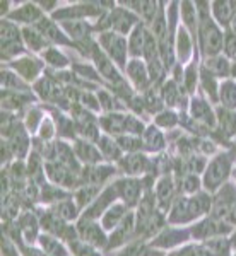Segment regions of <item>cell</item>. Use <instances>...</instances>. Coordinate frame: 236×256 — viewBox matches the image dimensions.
Listing matches in <instances>:
<instances>
[{
    "label": "cell",
    "mask_w": 236,
    "mask_h": 256,
    "mask_svg": "<svg viewBox=\"0 0 236 256\" xmlns=\"http://www.w3.org/2000/svg\"><path fill=\"white\" fill-rule=\"evenodd\" d=\"M55 125H57V123L53 122L52 118L45 116V118H43V122H41V125H40V130H38L40 138H41V140H45V142H48V140H52V138H53V135L57 134Z\"/></svg>",
    "instance_id": "45"
},
{
    "label": "cell",
    "mask_w": 236,
    "mask_h": 256,
    "mask_svg": "<svg viewBox=\"0 0 236 256\" xmlns=\"http://www.w3.org/2000/svg\"><path fill=\"white\" fill-rule=\"evenodd\" d=\"M200 183L197 174H185L183 180H181V186H183V192L188 193V195H195L200 190Z\"/></svg>",
    "instance_id": "46"
},
{
    "label": "cell",
    "mask_w": 236,
    "mask_h": 256,
    "mask_svg": "<svg viewBox=\"0 0 236 256\" xmlns=\"http://www.w3.org/2000/svg\"><path fill=\"white\" fill-rule=\"evenodd\" d=\"M231 176H233V180H234V184H236V168L233 169V172H231Z\"/></svg>",
    "instance_id": "56"
},
{
    "label": "cell",
    "mask_w": 236,
    "mask_h": 256,
    "mask_svg": "<svg viewBox=\"0 0 236 256\" xmlns=\"http://www.w3.org/2000/svg\"><path fill=\"white\" fill-rule=\"evenodd\" d=\"M43 118H45V114L40 108H30V111H28V114H26V122H24L26 123V130L31 132V134L38 132Z\"/></svg>",
    "instance_id": "44"
},
{
    "label": "cell",
    "mask_w": 236,
    "mask_h": 256,
    "mask_svg": "<svg viewBox=\"0 0 236 256\" xmlns=\"http://www.w3.org/2000/svg\"><path fill=\"white\" fill-rule=\"evenodd\" d=\"M229 246H231V251H234V253H236V230H233V232H231Z\"/></svg>",
    "instance_id": "54"
},
{
    "label": "cell",
    "mask_w": 236,
    "mask_h": 256,
    "mask_svg": "<svg viewBox=\"0 0 236 256\" xmlns=\"http://www.w3.org/2000/svg\"><path fill=\"white\" fill-rule=\"evenodd\" d=\"M120 256H146V248L142 242H134V244L125 248V251Z\"/></svg>",
    "instance_id": "50"
},
{
    "label": "cell",
    "mask_w": 236,
    "mask_h": 256,
    "mask_svg": "<svg viewBox=\"0 0 236 256\" xmlns=\"http://www.w3.org/2000/svg\"><path fill=\"white\" fill-rule=\"evenodd\" d=\"M181 18H183L185 30L192 34V38H195L198 32V14H197L195 4H192V2L181 4Z\"/></svg>",
    "instance_id": "29"
},
{
    "label": "cell",
    "mask_w": 236,
    "mask_h": 256,
    "mask_svg": "<svg viewBox=\"0 0 236 256\" xmlns=\"http://www.w3.org/2000/svg\"><path fill=\"white\" fill-rule=\"evenodd\" d=\"M99 195V188L94 186V184H88V186H82L77 190L76 193V204L79 208H84V207H89L96 196Z\"/></svg>",
    "instance_id": "41"
},
{
    "label": "cell",
    "mask_w": 236,
    "mask_h": 256,
    "mask_svg": "<svg viewBox=\"0 0 236 256\" xmlns=\"http://www.w3.org/2000/svg\"><path fill=\"white\" fill-rule=\"evenodd\" d=\"M231 230V226L226 220H219L216 217H207L204 220H200L197 226L192 227V236L197 239H212V238H221Z\"/></svg>",
    "instance_id": "9"
},
{
    "label": "cell",
    "mask_w": 236,
    "mask_h": 256,
    "mask_svg": "<svg viewBox=\"0 0 236 256\" xmlns=\"http://www.w3.org/2000/svg\"><path fill=\"white\" fill-rule=\"evenodd\" d=\"M139 19L135 14H132L130 10L125 9H113L110 10V26L111 31H115L117 34H130L135 28L139 26Z\"/></svg>",
    "instance_id": "11"
},
{
    "label": "cell",
    "mask_w": 236,
    "mask_h": 256,
    "mask_svg": "<svg viewBox=\"0 0 236 256\" xmlns=\"http://www.w3.org/2000/svg\"><path fill=\"white\" fill-rule=\"evenodd\" d=\"M115 196H118V192H117V186L113 184V186L106 188L103 193H99V195L96 196V200H94L93 204L84 210V218H91V220H94V218H98L99 216H103V214H105L106 210L113 205Z\"/></svg>",
    "instance_id": "12"
},
{
    "label": "cell",
    "mask_w": 236,
    "mask_h": 256,
    "mask_svg": "<svg viewBox=\"0 0 236 256\" xmlns=\"http://www.w3.org/2000/svg\"><path fill=\"white\" fill-rule=\"evenodd\" d=\"M99 125L103 126V130L110 135H122L123 132H127V114H120V113H110L103 114L99 118Z\"/></svg>",
    "instance_id": "18"
},
{
    "label": "cell",
    "mask_w": 236,
    "mask_h": 256,
    "mask_svg": "<svg viewBox=\"0 0 236 256\" xmlns=\"http://www.w3.org/2000/svg\"><path fill=\"white\" fill-rule=\"evenodd\" d=\"M234 256H236V253H234Z\"/></svg>",
    "instance_id": "57"
},
{
    "label": "cell",
    "mask_w": 236,
    "mask_h": 256,
    "mask_svg": "<svg viewBox=\"0 0 236 256\" xmlns=\"http://www.w3.org/2000/svg\"><path fill=\"white\" fill-rule=\"evenodd\" d=\"M163 96H164V99H166V102H168L169 106L175 104L176 98L180 96V92H178V89H176L175 80L166 82V86H164V89H163Z\"/></svg>",
    "instance_id": "49"
},
{
    "label": "cell",
    "mask_w": 236,
    "mask_h": 256,
    "mask_svg": "<svg viewBox=\"0 0 236 256\" xmlns=\"http://www.w3.org/2000/svg\"><path fill=\"white\" fill-rule=\"evenodd\" d=\"M98 148H99V152H101L103 158H106L110 160H118L122 158V148H120L118 142L110 137H99Z\"/></svg>",
    "instance_id": "35"
},
{
    "label": "cell",
    "mask_w": 236,
    "mask_h": 256,
    "mask_svg": "<svg viewBox=\"0 0 236 256\" xmlns=\"http://www.w3.org/2000/svg\"><path fill=\"white\" fill-rule=\"evenodd\" d=\"M185 86H187L188 90H193L197 86V70L193 65L187 70V74H185Z\"/></svg>",
    "instance_id": "51"
},
{
    "label": "cell",
    "mask_w": 236,
    "mask_h": 256,
    "mask_svg": "<svg viewBox=\"0 0 236 256\" xmlns=\"http://www.w3.org/2000/svg\"><path fill=\"white\" fill-rule=\"evenodd\" d=\"M40 248L45 251L48 256H69L67 248L64 246V242L59 238L52 236V234H41L38 238Z\"/></svg>",
    "instance_id": "28"
},
{
    "label": "cell",
    "mask_w": 236,
    "mask_h": 256,
    "mask_svg": "<svg viewBox=\"0 0 236 256\" xmlns=\"http://www.w3.org/2000/svg\"><path fill=\"white\" fill-rule=\"evenodd\" d=\"M229 31L233 32V34H236V12H234L233 19H231V22H229Z\"/></svg>",
    "instance_id": "55"
},
{
    "label": "cell",
    "mask_w": 236,
    "mask_h": 256,
    "mask_svg": "<svg viewBox=\"0 0 236 256\" xmlns=\"http://www.w3.org/2000/svg\"><path fill=\"white\" fill-rule=\"evenodd\" d=\"M222 52H224L226 58L236 60V34L231 31L224 32V41H222Z\"/></svg>",
    "instance_id": "47"
},
{
    "label": "cell",
    "mask_w": 236,
    "mask_h": 256,
    "mask_svg": "<svg viewBox=\"0 0 236 256\" xmlns=\"http://www.w3.org/2000/svg\"><path fill=\"white\" fill-rule=\"evenodd\" d=\"M200 79H202V88H204L207 96H210L214 102L219 101V88H217V82H216V77L210 76L207 70L202 67L200 70Z\"/></svg>",
    "instance_id": "42"
},
{
    "label": "cell",
    "mask_w": 236,
    "mask_h": 256,
    "mask_svg": "<svg viewBox=\"0 0 236 256\" xmlns=\"http://www.w3.org/2000/svg\"><path fill=\"white\" fill-rule=\"evenodd\" d=\"M146 38H147V30L144 28V24H139V26L130 32V38H128V55H130L132 58H140V56H144Z\"/></svg>",
    "instance_id": "23"
},
{
    "label": "cell",
    "mask_w": 236,
    "mask_h": 256,
    "mask_svg": "<svg viewBox=\"0 0 236 256\" xmlns=\"http://www.w3.org/2000/svg\"><path fill=\"white\" fill-rule=\"evenodd\" d=\"M23 40H24L26 48L31 50V52H35V53H43L45 50L52 46V44L45 40V36L41 34V32L36 30L35 26L24 28V30H23Z\"/></svg>",
    "instance_id": "24"
},
{
    "label": "cell",
    "mask_w": 236,
    "mask_h": 256,
    "mask_svg": "<svg viewBox=\"0 0 236 256\" xmlns=\"http://www.w3.org/2000/svg\"><path fill=\"white\" fill-rule=\"evenodd\" d=\"M60 26L65 34L74 41L89 40L91 31L94 30V28L86 22V20H65V22H60Z\"/></svg>",
    "instance_id": "21"
},
{
    "label": "cell",
    "mask_w": 236,
    "mask_h": 256,
    "mask_svg": "<svg viewBox=\"0 0 236 256\" xmlns=\"http://www.w3.org/2000/svg\"><path fill=\"white\" fill-rule=\"evenodd\" d=\"M35 90L40 94L43 99H47V101H55V99H59L60 96V89L59 86H57V82L52 79V77H40L38 82L35 84Z\"/></svg>",
    "instance_id": "30"
},
{
    "label": "cell",
    "mask_w": 236,
    "mask_h": 256,
    "mask_svg": "<svg viewBox=\"0 0 236 256\" xmlns=\"http://www.w3.org/2000/svg\"><path fill=\"white\" fill-rule=\"evenodd\" d=\"M35 28L45 36V40L52 46L53 44H72V41L69 40V36L65 34L64 30H59V24H55V20L47 18V16L38 24H35Z\"/></svg>",
    "instance_id": "13"
},
{
    "label": "cell",
    "mask_w": 236,
    "mask_h": 256,
    "mask_svg": "<svg viewBox=\"0 0 236 256\" xmlns=\"http://www.w3.org/2000/svg\"><path fill=\"white\" fill-rule=\"evenodd\" d=\"M192 44H193L192 34L185 30V26H181L176 32V55L181 64H185L192 56Z\"/></svg>",
    "instance_id": "27"
},
{
    "label": "cell",
    "mask_w": 236,
    "mask_h": 256,
    "mask_svg": "<svg viewBox=\"0 0 236 256\" xmlns=\"http://www.w3.org/2000/svg\"><path fill=\"white\" fill-rule=\"evenodd\" d=\"M212 210V200L207 193H195L190 196L178 198L169 210V222L171 224H187L195 218L205 216Z\"/></svg>",
    "instance_id": "2"
},
{
    "label": "cell",
    "mask_w": 236,
    "mask_h": 256,
    "mask_svg": "<svg viewBox=\"0 0 236 256\" xmlns=\"http://www.w3.org/2000/svg\"><path fill=\"white\" fill-rule=\"evenodd\" d=\"M41 56H43V62H45V64L50 65V67H53V68L64 70V68L69 65V58L64 55V53L60 52L59 48H55V46L47 48L43 53H41Z\"/></svg>",
    "instance_id": "37"
},
{
    "label": "cell",
    "mask_w": 236,
    "mask_h": 256,
    "mask_svg": "<svg viewBox=\"0 0 236 256\" xmlns=\"http://www.w3.org/2000/svg\"><path fill=\"white\" fill-rule=\"evenodd\" d=\"M233 172V160L229 154H217L216 158L210 160L204 169V176H202V184H204L205 192L214 193L221 186H224L227 178Z\"/></svg>",
    "instance_id": "3"
},
{
    "label": "cell",
    "mask_w": 236,
    "mask_h": 256,
    "mask_svg": "<svg viewBox=\"0 0 236 256\" xmlns=\"http://www.w3.org/2000/svg\"><path fill=\"white\" fill-rule=\"evenodd\" d=\"M79 208L76 202L72 200H60L57 202V205L52 208V212H55L60 218H64L65 222H72L76 220L79 216Z\"/></svg>",
    "instance_id": "36"
},
{
    "label": "cell",
    "mask_w": 236,
    "mask_h": 256,
    "mask_svg": "<svg viewBox=\"0 0 236 256\" xmlns=\"http://www.w3.org/2000/svg\"><path fill=\"white\" fill-rule=\"evenodd\" d=\"M106 230L103 227L96 224V220L91 218H81V222L77 224V236L82 242L93 246V248H105L108 239H106Z\"/></svg>",
    "instance_id": "7"
},
{
    "label": "cell",
    "mask_w": 236,
    "mask_h": 256,
    "mask_svg": "<svg viewBox=\"0 0 236 256\" xmlns=\"http://www.w3.org/2000/svg\"><path fill=\"white\" fill-rule=\"evenodd\" d=\"M197 14H198V41H200V50L205 56H216L222 50V41H224V32L216 24V20L210 18L207 2H197Z\"/></svg>",
    "instance_id": "1"
},
{
    "label": "cell",
    "mask_w": 236,
    "mask_h": 256,
    "mask_svg": "<svg viewBox=\"0 0 236 256\" xmlns=\"http://www.w3.org/2000/svg\"><path fill=\"white\" fill-rule=\"evenodd\" d=\"M210 9H212V16L216 19L217 26L229 28V22L236 12V2H229V0L212 2L210 4Z\"/></svg>",
    "instance_id": "20"
},
{
    "label": "cell",
    "mask_w": 236,
    "mask_h": 256,
    "mask_svg": "<svg viewBox=\"0 0 236 256\" xmlns=\"http://www.w3.org/2000/svg\"><path fill=\"white\" fill-rule=\"evenodd\" d=\"M204 68L210 76L214 77H229L231 76V65L229 60L224 55H216V56H209L204 64Z\"/></svg>",
    "instance_id": "26"
},
{
    "label": "cell",
    "mask_w": 236,
    "mask_h": 256,
    "mask_svg": "<svg viewBox=\"0 0 236 256\" xmlns=\"http://www.w3.org/2000/svg\"><path fill=\"white\" fill-rule=\"evenodd\" d=\"M125 72L130 79L132 84L137 89H146L149 84H151V77H149V70H147V64L142 62L140 58H132L127 64Z\"/></svg>",
    "instance_id": "15"
},
{
    "label": "cell",
    "mask_w": 236,
    "mask_h": 256,
    "mask_svg": "<svg viewBox=\"0 0 236 256\" xmlns=\"http://www.w3.org/2000/svg\"><path fill=\"white\" fill-rule=\"evenodd\" d=\"M118 146L122 150H127L130 152V154H135V150H139V148H142V140L139 137H135V135H120L117 138Z\"/></svg>",
    "instance_id": "43"
},
{
    "label": "cell",
    "mask_w": 236,
    "mask_h": 256,
    "mask_svg": "<svg viewBox=\"0 0 236 256\" xmlns=\"http://www.w3.org/2000/svg\"><path fill=\"white\" fill-rule=\"evenodd\" d=\"M74 152H76V156L82 160V162L93 164V166L99 164V162H101V159H103L99 148L94 147L93 144H89L88 140H77L76 147H74Z\"/></svg>",
    "instance_id": "22"
},
{
    "label": "cell",
    "mask_w": 236,
    "mask_h": 256,
    "mask_svg": "<svg viewBox=\"0 0 236 256\" xmlns=\"http://www.w3.org/2000/svg\"><path fill=\"white\" fill-rule=\"evenodd\" d=\"M144 138H142V147H146L147 150L151 152H159L164 148V135L161 134L157 128L149 126L146 132H144Z\"/></svg>",
    "instance_id": "34"
},
{
    "label": "cell",
    "mask_w": 236,
    "mask_h": 256,
    "mask_svg": "<svg viewBox=\"0 0 236 256\" xmlns=\"http://www.w3.org/2000/svg\"><path fill=\"white\" fill-rule=\"evenodd\" d=\"M2 256H19L14 242H11L7 238H2Z\"/></svg>",
    "instance_id": "52"
},
{
    "label": "cell",
    "mask_w": 236,
    "mask_h": 256,
    "mask_svg": "<svg viewBox=\"0 0 236 256\" xmlns=\"http://www.w3.org/2000/svg\"><path fill=\"white\" fill-rule=\"evenodd\" d=\"M127 205L125 204H113L111 207L103 214L101 217V227L105 230H113L120 222L123 220V217L127 216Z\"/></svg>",
    "instance_id": "25"
},
{
    "label": "cell",
    "mask_w": 236,
    "mask_h": 256,
    "mask_svg": "<svg viewBox=\"0 0 236 256\" xmlns=\"http://www.w3.org/2000/svg\"><path fill=\"white\" fill-rule=\"evenodd\" d=\"M217 122L221 130L224 132L226 137H231V135H236V111L233 110H219L217 111Z\"/></svg>",
    "instance_id": "39"
},
{
    "label": "cell",
    "mask_w": 236,
    "mask_h": 256,
    "mask_svg": "<svg viewBox=\"0 0 236 256\" xmlns=\"http://www.w3.org/2000/svg\"><path fill=\"white\" fill-rule=\"evenodd\" d=\"M2 89L9 90V92H23L28 89L26 80H23L14 70L2 68Z\"/></svg>",
    "instance_id": "32"
},
{
    "label": "cell",
    "mask_w": 236,
    "mask_h": 256,
    "mask_svg": "<svg viewBox=\"0 0 236 256\" xmlns=\"http://www.w3.org/2000/svg\"><path fill=\"white\" fill-rule=\"evenodd\" d=\"M147 159L144 158V156H140V154H130L128 158L123 159V162H122V166H123V171L128 172V174H132V176H135V174H140V172H144L147 169Z\"/></svg>",
    "instance_id": "38"
},
{
    "label": "cell",
    "mask_w": 236,
    "mask_h": 256,
    "mask_svg": "<svg viewBox=\"0 0 236 256\" xmlns=\"http://www.w3.org/2000/svg\"><path fill=\"white\" fill-rule=\"evenodd\" d=\"M98 44L103 48V52L110 56V60L118 67H127V55H128V43L125 36L117 34L115 31H105L99 34Z\"/></svg>",
    "instance_id": "5"
},
{
    "label": "cell",
    "mask_w": 236,
    "mask_h": 256,
    "mask_svg": "<svg viewBox=\"0 0 236 256\" xmlns=\"http://www.w3.org/2000/svg\"><path fill=\"white\" fill-rule=\"evenodd\" d=\"M43 18H45V12L38 6V2H23L16 9H12L9 12V16L4 19L11 20L14 24H23L26 28H31L35 24H38Z\"/></svg>",
    "instance_id": "6"
},
{
    "label": "cell",
    "mask_w": 236,
    "mask_h": 256,
    "mask_svg": "<svg viewBox=\"0 0 236 256\" xmlns=\"http://www.w3.org/2000/svg\"><path fill=\"white\" fill-rule=\"evenodd\" d=\"M190 106H192V118L195 120V122L204 123L207 126H214L217 123V116L214 114L209 102H205L204 99L195 98Z\"/></svg>",
    "instance_id": "19"
},
{
    "label": "cell",
    "mask_w": 236,
    "mask_h": 256,
    "mask_svg": "<svg viewBox=\"0 0 236 256\" xmlns=\"http://www.w3.org/2000/svg\"><path fill=\"white\" fill-rule=\"evenodd\" d=\"M187 239V234L181 232L178 229H166L159 238L154 241L156 246H163V248H171V246H176L180 242H183Z\"/></svg>",
    "instance_id": "40"
},
{
    "label": "cell",
    "mask_w": 236,
    "mask_h": 256,
    "mask_svg": "<svg viewBox=\"0 0 236 256\" xmlns=\"http://www.w3.org/2000/svg\"><path fill=\"white\" fill-rule=\"evenodd\" d=\"M175 181H173L171 176H163L156 184V200L159 208L166 210L171 207L175 202Z\"/></svg>",
    "instance_id": "17"
},
{
    "label": "cell",
    "mask_w": 236,
    "mask_h": 256,
    "mask_svg": "<svg viewBox=\"0 0 236 256\" xmlns=\"http://www.w3.org/2000/svg\"><path fill=\"white\" fill-rule=\"evenodd\" d=\"M118 192V196L125 202L127 207H134L135 204L139 202L140 193H142V184H140L139 180L135 178H123L115 183Z\"/></svg>",
    "instance_id": "14"
},
{
    "label": "cell",
    "mask_w": 236,
    "mask_h": 256,
    "mask_svg": "<svg viewBox=\"0 0 236 256\" xmlns=\"http://www.w3.org/2000/svg\"><path fill=\"white\" fill-rule=\"evenodd\" d=\"M134 229H135V217L132 216V214H127V216L123 217V220L113 229L106 248L111 250V248H118V246L125 244L128 241V238H130V234L134 232Z\"/></svg>",
    "instance_id": "16"
},
{
    "label": "cell",
    "mask_w": 236,
    "mask_h": 256,
    "mask_svg": "<svg viewBox=\"0 0 236 256\" xmlns=\"http://www.w3.org/2000/svg\"><path fill=\"white\" fill-rule=\"evenodd\" d=\"M91 55H93V60L94 64H96V70L98 74L103 77V79H106L111 84H122V76H120V72L115 67V64L110 60V56L106 55L105 52H101L98 46H93L91 48Z\"/></svg>",
    "instance_id": "10"
},
{
    "label": "cell",
    "mask_w": 236,
    "mask_h": 256,
    "mask_svg": "<svg viewBox=\"0 0 236 256\" xmlns=\"http://www.w3.org/2000/svg\"><path fill=\"white\" fill-rule=\"evenodd\" d=\"M226 222L229 226H236V200L233 202V205H231L229 214H227V217H226Z\"/></svg>",
    "instance_id": "53"
},
{
    "label": "cell",
    "mask_w": 236,
    "mask_h": 256,
    "mask_svg": "<svg viewBox=\"0 0 236 256\" xmlns=\"http://www.w3.org/2000/svg\"><path fill=\"white\" fill-rule=\"evenodd\" d=\"M43 62L35 58V56L30 55H23L19 58L9 62V68L14 70L16 74L26 82H35L43 72Z\"/></svg>",
    "instance_id": "8"
},
{
    "label": "cell",
    "mask_w": 236,
    "mask_h": 256,
    "mask_svg": "<svg viewBox=\"0 0 236 256\" xmlns=\"http://www.w3.org/2000/svg\"><path fill=\"white\" fill-rule=\"evenodd\" d=\"M21 234H23V238L26 239V242H33L35 239H38V229H40V224H38V218H36L33 214L26 212L23 214V217H21Z\"/></svg>",
    "instance_id": "31"
},
{
    "label": "cell",
    "mask_w": 236,
    "mask_h": 256,
    "mask_svg": "<svg viewBox=\"0 0 236 256\" xmlns=\"http://www.w3.org/2000/svg\"><path fill=\"white\" fill-rule=\"evenodd\" d=\"M219 101L222 108L226 110H236V82L226 79L219 86Z\"/></svg>",
    "instance_id": "33"
},
{
    "label": "cell",
    "mask_w": 236,
    "mask_h": 256,
    "mask_svg": "<svg viewBox=\"0 0 236 256\" xmlns=\"http://www.w3.org/2000/svg\"><path fill=\"white\" fill-rule=\"evenodd\" d=\"M2 58L16 60L24 55L26 44L23 40V30H19L18 24L11 22L7 19H2Z\"/></svg>",
    "instance_id": "4"
},
{
    "label": "cell",
    "mask_w": 236,
    "mask_h": 256,
    "mask_svg": "<svg viewBox=\"0 0 236 256\" xmlns=\"http://www.w3.org/2000/svg\"><path fill=\"white\" fill-rule=\"evenodd\" d=\"M156 123L157 126H163V128H173L178 123V116L173 111H163L156 116Z\"/></svg>",
    "instance_id": "48"
}]
</instances>
